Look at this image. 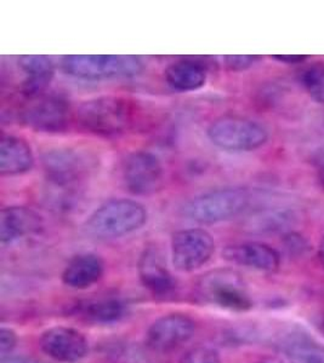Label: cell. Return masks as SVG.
<instances>
[{
  "mask_svg": "<svg viewBox=\"0 0 324 363\" xmlns=\"http://www.w3.org/2000/svg\"><path fill=\"white\" fill-rule=\"evenodd\" d=\"M140 109L134 101L104 96L87 99L75 112L80 128L99 136H119L133 130L139 123Z\"/></svg>",
  "mask_w": 324,
  "mask_h": 363,
  "instance_id": "1",
  "label": "cell"
},
{
  "mask_svg": "<svg viewBox=\"0 0 324 363\" xmlns=\"http://www.w3.org/2000/svg\"><path fill=\"white\" fill-rule=\"evenodd\" d=\"M147 217L142 203L130 199H112L92 212L84 229L96 239H118L141 229Z\"/></svg>",
  "mask_w": 324,
  "mask_h": 363,
  "instance_id": "2",
  "label": "cell"
},
{
  "mask_svg": "<svg viewBox=\"0 0 324 363\" xmlns=\"http://www.w3.org/2000/svg\"><path fill=\"white\" fill-rule=\"evenodd\" d=\"M63 69L83 80L133 78L141 73L144 63L130 55H68L63 58Z\"/></svg>",
  "mask_w": 324,
  "mask_h": 363,
  "instance_id": "3",
  "label": "cell"
},
{
  "mask_svg": "<svg viewBox=\"0 0 324 363\" xmlns=\"http://www.w3.org/2000/svg\"><path fill=\"white\" fill-rule=\"evenodd\" d=\"M249 203L250 193L244 188H221L192 199L183 213L197 223H220L241 215Z\"/></svg>",
  "mask_w": 324,
  "mask_h": 363,
  "instance_id": "4",
  "label": "cell"
},
{
  "mask_svg": "<svg viewBox=\"0 0 324 363\" xmlns=\"http://www.w3.org/2000/svg\"><path fill=\"white\" fill-rule=\"evenodd\" d=\"M43 171L51 189L77 191L95 167V161L83 150L56 148L42 157Z\"/></svg>",
  "mask_w": 324,
  "mask_h": 363,
  "instance_id": "5",
  "label": "cell"
},
{
  "mask_svg": "<svg viewBox=\"0 0 324 363\" xmlns=\"http://www.w3.org/2000/svg\"><path fill=\"white\" fill-rule=\"evenodd\" d=\"M207 135L215 147L233 153L253 152L269 140L264 125L243 116H221L212 121Z\"/></svg>",
  "mask_w": 324,
  "mask_h": 363,
  "instance_id": "6",
  "label": "cell"
},
{
  "mask_svg": "<svg viewBox=\"0 0 324 363\" xmlns=\"http://www.w3.org/2000/svg\"><path fill=\"white\" fill-rule=\"evenodd\" d=\"M198 294L207 303L232 311H247L253 306L241 277L230 270L208 272L198 284Z\"/></svg>",
  "mask_w": 324,
  "mask_h": 363,
  "instance_id": "7",
  "label": "cell"
},
{
  "mask_svg": "<svg viewBox=\"0 0 324 363\" xmlns=\"http://www.w3.org/2000/svg\"><path fill=\"white\" fill-rule=\"evenodd\" d=\"M73 118L71 106L66 99L56 95H42L22 109L20 120L27 128L37 133H63Z\"/></svg>",
  "mask_w": 324,
  "mask_h": 363,
  "instance_id": "8",
  "label": "cell"
},
{
  "mask_svg": "<svg viewBox=\"0 0 324 363\" xmlns=\"http://www.w3.org/2000/svg\"><path fill=\"white\" fill-rule=\"evenodd\" d=\"M164 179L162 161L156 154L139 150L125 157L122 165V181L134 195L145 196L161 189Z\"/></svg>",
  "mask_w": 324,
  "mask_h": 363,
  "instance_id": "9",
  "label": "cell"
},
{
  "mask_svg": "<svg viewBox=\"0 0 324 363\" xmlns=\"http://www.w3.org/2000/svg\"><path fill=\"white\" fill-rule=\"evenodd\" d=\"M214 252V239L208 231L203 229L176 231L171 238L173 264L179 272L198 270L212 259Z\"/></svg>",
  "mask_w": 324,
  "mask_h": 363,
  "instance_id": "10",
  "label": "cell"
},
{
  "mask_svg": "<svg viewBox=\"0 0 324 363\" xmlns=\"http://www.w3.org/2000/svg\"><path fill=\"white\" fill-rule=\"evenodd\" d=\"M195 323L183 314L159 318L146 333V345L157 352H171L183 347L195 335Z\"/></svg>",
  "mask_w": 324,
  "mask_h": 363,
  "instance_id": "11",
  "label": "cell"
},
{
  "mask_svg": "<svg viewBox=\"0 0 324 363\" xmlns=\"http://www.w3.org/2000/svg\"><path fill=\"white\" fill-rule=\"evenodd\" d=\"M39 347L46 355L58 362L75 363L89 352V344L80 330L68 327H54L43 333Z\"/></svg>",
  "mask_w": 324,
  "mask_h": 363,
  "instance_id": "12",
  "label": "cell"
},
{
  "mask_svg": "<svg viewBox=\"0 0 324 363\" xmlns=\"http://www.w3.org/2000/svg\"><path fill=\"white\" fill-rule=\"evenodd\" d=\"M137 269L142 285L154 296L166 297L176 289V281L166 268V262L157 248H145L139 259Z\"/></svg>",
  "mask_w": 324,
  "mask_h": 363,
  "instance_id": "13",
  "label": "cell"
},
{
  "mask_svg": "<svg viewBox=\"0 0 324 363\" xmlns=\"http://www.w3.org/2000/svg\"><path fill=\"white\" fill-rule=\"evenodd\" d=\"M225 259L234 264L264 272H274L279 268V252L262 242H243L231 245L222 252Z\"/></svg>",
  "mask_w": 324,
  "mask_h": 363,
  "instance_id": "14",
  "label": "cell"
},
{
  "mask_svg": "<svg viewBox=\"0 0 324 363\" xmlns=\"http://www.w3.org/2000/svg\"><path fill=\"white\" fill-rule=\"evenodd\" d=\"M42 229V219L31 208L22 206L6 207L0 213L1 244H13L25 236L37 234Z\"/></svg>",
  "mask_w": 324,
  "mask_h": 363,
  "instance_id": "15",
  "label": "cell"
},
{
  "mask_svg": "<svg viewBox=\"0 0 324 363\" xmlns=\"http://www.w3.org/2000/svg\"><path fill=\"white\" fill-rule=\"evenodd\" d=\"M18 66L25 73L22 94L28 99L44 95L54 78L55 66L50 57L44 55H25L18 58Z\"/></svg>",
  "mask_w": 324,
  "mask_h": 363,
  "instance_id": "16",
  "label": "cell"
},
{
  "mask_svg": "<svg viewBox=\"0 0 324 363\" xmlns=\"http://www.w3.org/2000/svg\"><path fill=\"white\" fill-rule=\"evenodd\" d=\"M33 152L27 140L13 135H3L0 140V174L18 176L33 167Z\"/></svg>",
  "mask_w": 324,
  "mask_h": 363,
  "instance_id": "17",
  "label": "cell"
},
{
  "mask_svg": "<svg viewBox=\"0 0 324 363\" xmlns=\"http://www.w3.org/2000/svg\"><path fill=\"white\" fill-rule=\"evenodd\" d=\"M104 263L95 253H82L73 257L63 272L65 285L75 289H85L95 285L104 277Z\"/></svg>",
  "mask_w": 324,
  "mask_h": 363,
  "instance_id": "18",
  "label": "cell"
},
{
  "mask_svg": "<svg viewBox=\"0 0 324 363\" xmlns=\"http://www.w3.org/2000/svg\"><path fill=\"white\" fill-rule=\"evenodd\" d=\"M169 86L179 92L200 90L207 83V67L195 58H181L164 72Z\"/></svg>",
  "mask_w": 324,
  "mask_h": 363,
  "instance_id": "19",
  "label": "cell"
},
{
  "mask_svg": "<svg viewBox=\"0 0 324 363\" xmlns=\"http://www.w3.org/2000/svg\"><path fill=\"white\" fill-rule=\"evenodd\" d=\"M73 314L94 323H112L125 315V304L116 298L80 303L75 306Z\"/></svg>",
  "mask_w": 324,
  "mask_h": 363,
  "instance_id": "20",
  "label": "cell"
},
{
  "mask_svg": "<svg viewBox=\"0 0 324 363\" xmlns=\"http://www.w3.org/2000/svg\"><path fill=\"white\" fill-rule=\"evenodd\" d=\"M294 222V213L284 208H269L250 216L245 229L258 234L286 230Z\"/></svg>",
  "mask_w": 324,
  "mask_h": 363,
  "instance_id": "21",
  "label": "cell"
},
{
  "mask_svg": "<svg viewBox=\"0 0 324 363\" xmlns=\"http://www.w3.org/2000/svg\"><path fill=\"white\" fill-rule=\"evenodd\" d=\"M284 352L291 363H324V347L308 339H289Z\"/></svg>",
  "mask_w": 324,
  "mask_h": 363,
  "instance_id": "22",
  "label": "cell"
},
{
  "mask_svg": "<svg viewBox=\"0 0 324 363\" xmlns=\"http://www.w3.org/2000/svg\"><path fill=\"white\" fill-rule=\"evenodd\" d=\"M300 83L312 101L324 104V62H315L306 67L300 74Z\"/></svg>",
  "mask_w": 324,
  "mask_h": 363,
  "instance_id": "23",
  "label": "cell"
},
{
  "mask_svg": "<svg viewBox=\"0 0 324 363\" xmlns=\"http://www.w3.org/2000/svg\"><path fill=\"white\" fill-rule=\"evenodd\" d=\"M180 363H220V357L212 347H197L188 351Z\"/></svg>",
  "mask_w": 324,
  "mask_h": 363,
  "instance_id": "24",
  "label": "cell"
},
{
  "mask_svg": "<svg viewBox=\"0 0 324 363\" xmlns=\"http://www.w3.org/2000/svg\"><path fill=\"white\" fill-rule=\"evenodd\" d=\"M225 66L227 69L232 72H243V70L249 69L255 63L261 60V56L258 55H231V56H225Z\"/></svg>",
  "mask_w": 324,
  "mask_h": 363,
  "instance_id": "25",
  "label": "cell"
},
{
  "mask_svg": "<svg viewBox=\"0 0 324 363\" xmlns=\"http://www.w3.org/2000/svg\"><path fill=\"white\" fill-rule=\"evenodd\" d=\"M283 244L291 256H300L303 253L305 255L310 247L306 239H303L298 233H288L283 239Z\"/></svg>",
  "mask_w": 324,
  "mask_h": 363,
  "instance_id": "26",
  "label": "cell"
},
{
  "mask_svg": "<svg viewBox=\"0 0 324 363\" xmlns=\"http://www.w3.org/2000/svg\"><path fill=\"white\" fill-rule=\"evenodd\" d=\"M16 344V333L10 328L3 327L0 330V355H1V357L10 356V352L15 349Z\"/></svg>",
  "mask_w": 324,
  "mask_h": 363,
  "instance_id": "27",
  "label": "cell"
},
{
  "mask_svg": "<svg viewBox=\"0 0 324 363\" xmlns=\"http://www.w3.org/2000/svg\"><path fill=\"white\" fill-rule=\"evenodd\" d=\"M313 167L316 169L317 177L320 179L322 186H324V145L317 149L312 157Z\"/></svg>",
  "mask_w": 324,
  "mask_h": 363,
  "instance_id": "28",
  "label": "cell"
},
{
  "mask_svg": "<svg viewBox=\"0 0 324 363\" xmlns=\"http://www.w3.org/2000/svg\"><path fill=\"white\" fill-rule=\"evenodd\" d=\"M274 60L279 62L284 63V65H299V63H305L308 60V56L305 55H276L272 56Z\"/></svg>",
  "mask_w": 324,
  "mask_h": 363,
  "instance_id": "29",
  "label": "cell"
},
{
  "mask_svg": "<svg viewBox=\"0 0 324 363\" xmlns=\"http://www.w3.org/2000/svg\"><path fill=\"white\" fill-rule=\"evenodd\" d=\"M0 363H44L39 359H33V357H27V356H6L1 357Z\"/></svg>",
  "mask_w": 324,
  "mask_h": 363,
  "instance_id": "30",
  "label": "cell"
},
{
  "mask_svg": "<svg viewBox=\"0 0 324 363\" xmlns=\"http://www.w3.org/2000/svg\"><path fill=\"white\" fill-rule=\"evenodd\" d=\"M318 259L324 268V236L323 239L320 240V246H318Z\"/></svg>",
  "mask_w": 324,
  "mask_h": 363,
  "instance_id": "31",
  "label": "cell"
},
{
  "mask_svg": "<svg viewBox=\"0 0 324 363\" xmlns=\"http://www.w3.org/2000/svg\"><path fill=\"white\" fill-rule=\"evenodd\" d=\"M256 363H284L283 361H281L279 359H276V357H265V359H260L259 362Z\"/></svg>",
  "mask_w": 324,
  "mask_h": 363,
  "instance_id": "32",
  "label": "cell"
},
{
  "mask_svg": "<svg viewBox=\"0 0 324 363\" xmlns=\"http://www.w3.org/2000/svg\"><path fill=\"white\" fill-rule=\"evenodd\" d=\"M320 330L322 333L324 335V316L322 318V320H320Z\"/></svg>",
  "mask_w": 324,
  "mask_h": 363,
  "instance_id": "33",
  "label": "cell"
}]
</instances>
